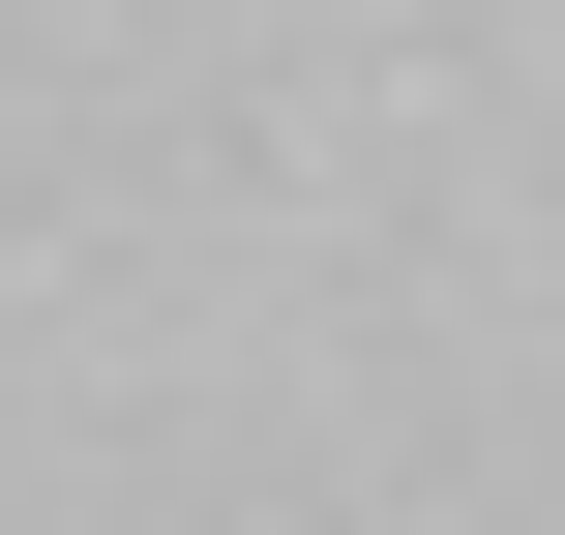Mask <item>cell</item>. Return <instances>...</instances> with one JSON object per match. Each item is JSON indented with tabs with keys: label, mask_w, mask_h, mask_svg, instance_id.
I'll return each mask as SVG.
<instances>
[]
</instances>
